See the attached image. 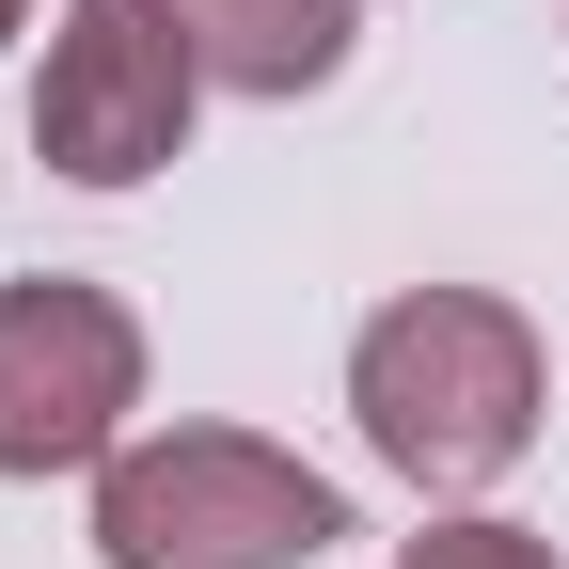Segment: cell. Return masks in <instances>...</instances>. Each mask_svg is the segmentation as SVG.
<instances>
[{
  "mask_svg": "<svg viewBox=\"0 0 569 569\" xmlns=\"http://www.w3.org/2000/svg\"><path fill=\"white\" fill-rule=\"evenodd\" d=\"M142 411V317L80 269L0 284V475H111Z\"/></svg>",
  "mask_w": 569,
  "mask_h": 569,
  "instance_id": "4",
  "label": "cell"
},
{
  "mask_svg": "<svg viewBox=\"0 0 569 569\" xmlns=\"http://www.w3.org/2000/svg\"><path fill=\"white\" fill-rule=\"evenodd\" d=\"M17 17H32V0H0V48H17Z\"/></svg>",
  "mask_w": 569,
  "mask_h": 569,
  "instance_id": "7",
  "label": "cell"
},
{
  "mask_svg": "<svg viewBox=\"0 0 569 569\" xmlns=\"http://www.w3.org/2000/svg\"><path fill=\"white\" fill-rule=\"evenodd\" d=\"M190 111H206V48L174 0H63L48 32V80H32V142L63 190H142L190 159Z\"/></svg>",
  "mask_w": 569,
  "mask_h": 569,
  "instance_id": "3",
  "label": "cell"
},
{
  "mask_svg": "<svg viewBox=\"0 0 569 569\" xmlns=\"http://www.w3.org/2000/svg\"><path fill=\"white\" fill-rule=\"evenodd\" d=\"M206 80L222 96H317L348 48H365V0H174Z\"/></svg>",
  "mask_w": 569,
  "mask_h": 569,
  "instance_id": "5",
  "label": "cell"
},
{
  "mask_svg": "<svg viewBox=\"0 0 569 569\" xmlns=\"http://www.w3.org/2000/svg\"><path fill=\"white\" fill-rule=\"evenodd\" d=\"M538 332L522 301H490V284H411V301L365 317L348 348V427H365V459L411 475V490H490L538 459Z\"/></svg>",
  "mask_w": 569,
  "mask_h": 569,
  "instance_id": "1",
  "label": "cell"
},
{
  "mask_svg": "<svg viewBox=\"0 0 569 569\" xmlns=\"http://www.w3.org/2000/svg\"><path fill=\"white\" fill-rule=\"evenodd\" d=\"M348 538V490L253 427H142L96 475V553L111 569H317Z\"/></svg>",
  "mask_w": 569,
  "mask_h": 569,
  "instance_id": "2",
  "label": "cell"
},
{
  "mask_svg": "<svg viewBox=\"0 0 569 569\" xmlns=\"http://www.w3.org/2000/svg\"><path fill=\"white\" fill-rule=\"evenodd\" d=\"M396 569H553V538H538V522H490V507H459V522L396 538Z\"/></svg>",
  "mask_w": 569,
  "mask_h": 569,
  "instance_id": "6",
  "label": "cell"
}]
</instances>
